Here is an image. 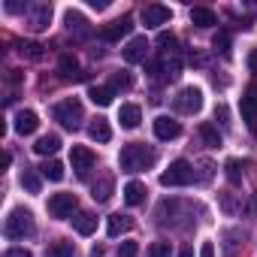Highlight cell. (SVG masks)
<instances>
[{
  "label": "cell",
  "mask_w": 257,
  "mask_h": 257,
  "mask_svg": "<svg viewBox=\"0 0 257 257\" xmlns=\"http://www.w3.org/2000/svg\"><path fill=\"white\" fill-rule=\"evenodd\" d=\"M58 149H61V137H55V134H49V137H40V140H37V146H34V152H37V155H43V158L55 155Z\"/></svg>",
  "instance_id": "ac0fdd59"
},
{
  "label": "cell",
  "mask_w": 257,
  "mask_h": 257,
  "mask_svg": "<svg viewBox=\"0 0 257 257\" xmlns=\"http://www.w3.org/2000/svg\"><path fill=\"white\" fill-rule=\"evenodd\" d=\"M131 31H134V19H131V16H124V19H118V22H112V25H106V28H103V40L115 43V40L127 37Z\"/></svg>",
  "instance_id": "4fadbf2b"
},
{
  "label": "cell",
  "mask_w": 257,
  "mask_h": 257,
  "mask_svg": "<svg viewBox=\"0 0 257 257\" xmlns=\"http://www.w3.org/2000/svg\"><path fill=\"white\" fill-rule=\"evenodd\" d=\"M46 257H76V248H73L70 242H55V245L46 251Z\"/></svg>",
  "instance_id": "f1b7e54d"
},
{
  "label": "cell",
  "mask_w": 257,
  "mask_h": 257,
  "mask_svg": "<svg viewBox=\"0 0 257 257\" xmlns=\"http://www.w3.org/2000/svg\"><path fill=\"white\" fill-rule=\"evenodd\" d=\"M124 203H127V206L146 203V185H143V182H127V185H124Z\"/></svg>",
  "instance_id": "e0dca14e"
},
{
  "label": "cell",
  "mask_w": 257,
  "mask_h": 257,
  "mask_svg": "<svg viewBox=\"0 0 257 257\" xmlns=\"http://www.w3.org/2000/svg\"><path fill=\"white\" fill-rule=\"evenodd\" d=\"M91 7H94V10H106V7H109V0H91Z\"/></svg>",
  "instance_id": "ab89813d"
},
{
  "label": "cell",
  "mask_w": 257,
  "mask_h": 257,
  "mask_svg": "<svg viewBox=\"0 0 257 257\" xmlns=\"http://www.w3.org/2000/svg\"><path fill=\"white\" fill-rule=\"evenodd\" d=\"M64 22H67V28H70V31H76V34L88 37V22H85V16H82V13H76V10H67Z\"/></svg>",
  "instance_id": "44dd1931"
},
{
  "label": "cell",
  "mask_w": 257,
  "mask_h": 257,
  "mask_svg": "<svg viewBox=\"0 0 257 257\" xmlns=\"http://www.w3.org/2000/svg\"><path fill=\"white\" fill-rule=\"evenodd\" d=\"M191 22H194L197 28H212V25H218L215 13L206 10V7H194V10H191Z\"/></svg>",
  "instance_id": "ffe728a7"
},
{
  "label": "cell",
  "mask_w": 257,
  "mask_h": 257,
  "mask_svg": "<svg viewBox=\"0 0 257 257\" xmlns=\"http://www.w3.org/2000/svg\"><path fill=\"white\" fill-rule=\"evenodd\" d=\"M88 97H91V103H97V106H109L112 97H115V91H112V88H103V85H91V88H88Z\"/></svg>",
  "instance_id": "7402d4cb"
},
{
  "label": "cell",
  "mask_w": 257,
  "mask_h": 257,
  "mask_svg": "<svg viewBox=\"0 0 257 257\" xmlns=\"http://www.w3.org/2000/svg\"><path fill=\"white\" fill-rule=\"evenodd\" d=\"M224 170H227L230 185H239V182H242V164H239V161H233V158H230V161L224 164Z\"/></svg>",
  "instance_id": "1f68e13d"
},
{
  "label": "cell",
  "mask_w": 257,
  "mask_h": 257,
  "mask_svg": "<svg viewBox=\"0 0 257 257\" xmlns=\"http://www.w3.org/2000/svg\"><path fill=\"white\" fill-rule=\"evenodd\" d=\"M109 194H112V179H109V176H103V179H100V185H94V194H91V197H94L97 203H106V200H109Z\"/></svg>",
  "instance_id": "83f0119b"
},
{
  "label": "cell",
  "mask_w": 257,
  "mask_h": 257,
  "mask_svg": "<svg viewBox=\"0 0 257 257\" xmlns=\"http://www.w3.org/2000/svg\"><path fill=\"white\" fill-rule=\"evenodd\" d=\"M58 70H61V76H64V79H76V76H79V61H76L73 55H61Z\"/></svg>",
  "instance_id": "d4e9b609"
},
{
  "label": "cell",
  "mask_w": 257,
  "mask_h": 257,
  "mask_svg": "<svg viewBox=\"0 0 257 257\" xmlns=\"http://www.w3.org/2000/svg\"><path fill=\"white\" fill-rule=\"evenodd\" d=\"M179 257H194V248H191V245H185V248L179 251Z\"/></svg>",
  "instance_id": "60d3db41"
},
{
  "label": "cell",
  "mask_w": 257,
  "mask_h": 257,
  "mask_svg": "<svg viewBox=\"0 0 257 257\" xmlns=\"http://www.w3.org/2000/svg\"><path fill=\"white\" fill-rule=\"evenodd\" d=\"M40 173H43V179H49V182H61V179H64V164H61V161H46V164L40 167Z\"/></svg>",
  "instance_id": "484cf974"
},
{
  "label": "cell",
  "mask_w": 257,
  "mask_h": 257,
  "mask_svg": "<svg viewBox=\"0 0 257 257\" xmlns=\"http://www.w3.org/2000/svg\"><path fill=\"white\" fill-rule=\"evenodd\" d=\"M200 137H203V143H206V146H212V149H218V146H221V134H218V127H215V124H209V121H203V124H200Z\"/></svg>",
  "instance_id": "cb8c5ba5"
},
{
  "label": "cell",
  "mask_w": 257,
  "mask_h": 257,
  "mask_svg": "<svg viewBox=\"0 0 257 257\" xmlns=\"http://www.w3.org/2000/svg\"><path fill=\"white\" fill-rule=\"evenodd\" d=\"M215 49H218L221 55H230V34H224V31H221V34L215 37Z\"/></svg>",
  "instance_id": "836d02e7"
},
{
  "label": "cell",
  "mask_w": 257,
  "mask_h": 257,
  "mask_svg": "<svg viewBox=\"0 0 257 257\" xmlns=\"http://www.w3.org/2000/svg\"><path fill=\"white\" fill-rule=\"evenodd\" d=\"M170 19H173L170 7L152 4V7H146V10H143V25H146V28H161V25H167Z\"/></svg>",
  "instance_id": "ba28073f"
},
{
  "label": "cell",
  "mask_w": 257,
  "mask_h": 257,
  "mask_svg": "<svg viewBox=\"0 0 257 257\" xmlns=\"http://www.w3.org/2000/svg\"><path fill=\"white\" fill-rule=\"evenodd\" d=\"M194 179H197V173H194L191 161H185V158L173 161V164L161 173V185H164V188H185V185H191Z\"/></svg>",
  "instance_id": "7a4b0ae2"
},
{
  "label": "cell",
  "mask_w": 257,
  "mask_h": 257,
  "mask_svg": "<svg viewBox=\"0 0 257 257\" xmlns=\"http://www.w3.org/2000/svg\"><path fill=\"white\" fill-rule=\"evenodd\" d=\"M179 134H182V127H179L176 118H170V115H158L155 118V137L158 140H176Z\"/></svg>",
  "instance_id": "9c48e42d"
},
{
  "label": "cell",
  "mask_w": 257,
  "mask_h": 257,
  "mask_svg": "<svg viewBox=\"0 0 257 257\" xmlns=\"http://www.w3.org/2000/svg\"><path fill=\"white\" fill-rule=\"evenodd\" d=\"M88 134H91L94 143H109V140H112V127H109L106 118H94L91 127H88Z\"/></svg>",
  "instance_id": "2e32d148"
},
{
  "label": "cell",
  "mask_w": 257,
  "mask_h": 257,
  "mask_svg": "<svg viewBox=\"0 0 257 257\" xmlns=\"http://www.w3.org/2000/svg\"><path fill=\"white\" fill-rule=\"evenodd\" d=\"M200 257H215V245H212V242H203V248H200Z\"/></svg>",
  "instance_id": "74e56055"
},
{
  "label": "cell",
  "mask_w": 257,
  "mask_h": 257,
  "mask_svg": "<svg viewBox=\"0 0 257 257\" xmlns=\"http://www.w3.org/2000/svg\"><path fill=\"white\" fill-rule=\"evenodd\" d=\"M76 212V194H55L49 197V215L52 218H70Z\"/></svg>",
  "instance_id": "52a82bcc"
},
{
  "label": "cell",
  "mask_w": 257,
  "mask_h": 257,
  "mask_svg": "<svg viewBox=\"0 0 257 257\" xmlns=\"http://www.w3.org/2000/svg\"><path fill=\"white\" fill-rule=\"evenodd\" d=\"M118 121H121V127H127V131H134V127H140V121H143V112H140V106H134V103H124V106L118 109Z\"/></svg>",
  "instance_id": "9a60e30c"
},
{
  "label": "cell",
  "mask_w": 257,
  "mask_h": 257,
  "mask_svg": "<svg viewBox=\"0 0 257 257\" xmlns=\"http://www.w3.org/2000/svg\"><path fill=\"white\" fill-rule=\"evenodd\" d=\"M173 106H176L179 112H185V115H194V112H200V109H203V91H200V88H194V85H188V88H182V91L176 94Z\"/></svg>",
  "instance_id": "5b68a950"
},
{
  "label": "cell",
  "mask_w": 257,
  "mask_h": 257,
  "mask_svg": "<svg viewBox=\"0 0 257 257\" xmlns=\"http://www.w3.org/2000/svg\"><path fill=\"white\" fill-rule=\"evenodd\" d=\"M109 88H112V91H118V88H131V76H127V73H115Z\"/></svg>",
  "instance_id": "d590c367"
},
{
  "label": "cell",
  "mask_w": 257,
  "mask_h": 257,
  "mask_svg": "<svg viewBox=\"0 0 257 257\" xmlns=\"http://www.w3.org/2000/svg\"><path fill=\"white\" fill-rule=\"evenodd\" d=\"M19 52H22L25 58H31V61H43V55H46L40 43H22V46H19Z\"/></svg>",
  "instance_id": "4dcf8cb0"
},
{
  "label": "cell",
  "mask_w": 257,
  "mask_h": 257,
  "mask_svg": "<svg viewBox=\"0 0 257 257\" xmlns=\"http://www.w3.org/2000/svg\"><path fill=\"white\" fill-rule=\"evenodd\" d=\"M239 109H242V121L248 124V131H257V94H254V91H248V94L242 97Z\"/></svg>",
  "instance_id": "5bb4252c"
},
{
  "label": "cell",
  "mask_w": 257,
  "mask_h": 257,
  "mask_svg": "<svg viewBox=\"0 0 257 257\" xmlns=\"http://www.w3.org/2000/svg\"><path fill=\"white\" fill-rule=\"evenodd\" d=\"M22 188H25V191H31V194H40V188H43V182H40V176H37V170H31V167H25V173H22Z\"/></svg>",
  "instance_id": "4316f807"
},
{
  "label": "cell",
  "mask_w": 257,
  "mask_h": 257,
  "mask_svg": "<svg viewBox=\"0 0 257 257\" xmlns=\"http://www.w3.org/2000/svg\"><path fill=\"white\" fill-rule=\"evenodd\" d=\"M149 257H173V251H170V245H167V242H155V245H152V251H149Z\"/></svg>",
  "instance_id": "e575fe53"
},
{
  "label": "cell",
  "mask_w": 257,
  "mask_h": 257,
  "mask_svg": "<svg viewBox=\"0 0 257 257\" xmlns=\"http://www.w3.org/2000/svg\"><path fill=\"white\" fill-rule=\"evenodd\" d=\"M146 55H149V40L146 37H134L124 46V61L127 64H140V61H146Z\"/></svg>",
  "instance_id": "30bf717a"
},
{
  "label": "cell",
  "mask_w": 257,
  "mask_h": 257,
  "mask_svg": "<svg viewBox=\"0 0 257 257\" xmlns=\"http://www.w3.org/2000/svg\"><path fill=\"white\" fill-rule=\"evenodd\" d=\"M73 227H76V233H82V236H91V233L97 230V218H94L91 212H79V215L73 218Z\"/></svg>",
  "instance_id": "d6986e66"
},
{
  "label": "cell",
  "mask_w": 257,
  "mask_h": 257,
  "mask_svg": "<svg viewBox=\"0 0 257 257\" xmlns=\"http://www.w3.org/2000/svg\"><path fill=\"white\" fill-rule=\"evenodd\" d=\"M4 257H31V251L28 248H7Z\"/></svg>",
  "instance_id": "8d00e7d4"
},
{
  "label": "cell",
  "mask_w": 257,
  "mask_h": 257,
  "mask_svg": "<svg viewBox=\"0 0 257 257\" xmlns=\"http://www.w3.org/2000/svg\"><path fill=\"white\" fill-rule=\"evenodd\" d=\"M155 161H158V155H155V149L146 146V143H131V146H124V149H121V158H118V164H121L124 173H143V170L152 167Z\"/></svg>",
  "instance_id": "6da1fadb"
},
{
  "label": "cell",
  "mask_w": 257,
  "mask_h": 257,
  "mask_svg": "<svg viewBox=\"0 0 257 257\" xmlns=\"http://www.w3.org/2000/svg\"><path fill=\"white\" fill-rule=\"evenodd\" d=\"M140 254V245L137 242H131V239H127V242H121V248H118V257H137Z\"/></svg>",
  "instance_id": "d6a6232c"
},
{
  "label": "cell",
  "mask_w": 257,
  "mask_h": 257,
  "mask_svg": "<svg viewBox=\"0 0 257 257\" xmlns=\"http://www.w3.org/2000/svg\"><path fill=\"white\" fill-rule=\"evenodd\" d=\"M49 19H52V7L49 4H34L28 7V22L34 31H46L49 28Z\"/></svg>",
  "instance_id": "8fae6325"
},
{
  "label": "cell",
  "mask_w": 257,
  "mask_h": 257,
  "mask_svg": "<svg viewBox=\"0 0 257 257\" xmlns=\"http://www.w3.org/2000/svg\"><path fill=\"white\" fill-rule=\"evenodd\" d=\"M4 233L7 239H25V236H34V215L28 209H13L10 218L4 221Z\"/></svg>",
  "instance_id": "3957f363"
},
{
  "label": "cell",
  "mask_w": 257,
  "mask_h": 257,
  "mask_svg": "<svg viewBox=\"0 0 257 257\" xmlns=\"http://www.w3.org/2000/svg\"><path fill=\"white\" fill-rule=\"evenodd\" d=\"M16 134L19 137H31L37 127H40V118H37V112H31V109H22L19 115H16Z\"/></svg>",
  "instance_id": "7c38bea8"
},
{
  "label": "cell",
  "mask_w": 257,
  "mask_h": 257,
  "mask_svg": "<svg viewBox=\"0 0 257 257\" xmlns=\"http://www.w3.org/2000/svg\"><path fill=\"white\" fill-rule=\"evenodd\" d=\"M248 67H251V70H254V73H257V49H254V52H251V55H248Z\"/></svg>",
  "instance_id": "f35d334b"
},
{
  "label": "cell",
  "mask_w": 257,
  "mask_h": 257,
  "mask_svg": "<svg viewBox=\"0 0 257 257\" xmlns=\"http://www.w3.org/2000/svg\"><path fill=\"white\" fill-rule=\"evenodd\" d=\"M158 46L164 49V55H176V52H179V49H176V46H179V43H176V37H173V34H167V31H161V34H158Z\"/></svg>",
  "instance_id": "f546056e"
},
{
  "label": "cell",
  "mask_w": 257,
  "mask_h": 257,
  "mask_svg": "<svg viewBox=\"0 0 257 257\" xmlns=\"http://www.w3.org/2000/svg\"><path fill=\"white\" fill-rule=\"evenodd\" d=\"M52 118H55L58 124H64L67 131H76V127L82 124V118H85V112H82V103H79L76 97H70V100H61V103L52 109Z\"/></svg>",
  "instance_id": "277c9868"
},
{
  "label": "cell",
  "mask_w": 257,
  "mask_h": 257,
  "mask_svg": "<svg viewBox=\"0 0 257 257\" xmlns=\"http://www.w3.org/2000/svg\"><path fill=\"white\" fill-rule=\"evenodd\" d=\"M124 230H131V218H124V215H109L106 233H109V236H121Z\"/></svg>",
  "instance_id": "603a6c76"
},
{
  "label": "cell",
  "mask_w": 257,
  "mask_h": 257,
  "mask_svg": "<svg viewBox=\"0 0 257 257\" xmlns=\"http://www.w3.org/2000/svg\"><path fill=\"white\" fill-rule=\"evenodd\" d=\"M70 164H73L76 176H79V179H85V176L94 170L97 158H94V152H91V149H85V146H73V152H70Z\"/></svg>",
  "instance_id": "8992f818"
}]
</instances>
